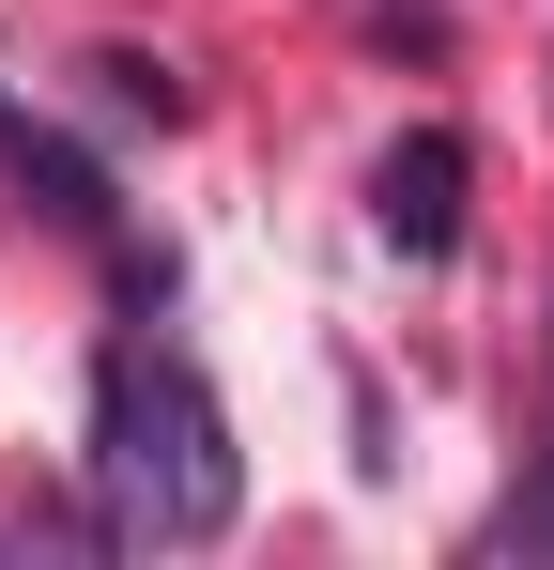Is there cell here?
Wrapping results in <instances>:
<instances>
[{"label":"cell","instance_id":"obj_2","mask_svg":"<svg viewBox=\"0 0 554 570\" xmlns=\"http://www.w3.org/2000/svg\"><path fill=\"white\" fill-rule=\"evenodd\" d=\"M369 232H385L400 263H447V247H462V139H447V124L385 139V170H369Z\"/></svg>","mask_w":554,"mask_h":570},{"label":"cell","instance_id":"obj_1","mask_svg":"<svg viewBox=\"0 0 554 570\" xmlns=\"http://www.w3.org/2000/svg\"><path fill=\"white\" fill-rule=\"evenodd\" d=\"M231 509H247V448H231L216 385L155 340H108V371H92V540L200 556V540H231Z\"/></svg>","mask_w":554,"mask_h":570},{"label":"cell","instance_id":"obj_3","mask_svg":"<svg viewBox=\"0 0 554 570\" xmlns=\"http://www.w3.org/2000/svg\"><path fill=\"white\" fill-rule=\"evenodd\" d=\"M493 556H524V570H554V401H540V478L493 509Z\"/></svg>","mask_w":554,"mask_h":570},{"label":"cell","instance_id":"obj_4","mask_svg":"<svg viewBox=\"0 0 554 570\" xmlns=\"http://www.w3.org/2000/svg\"><path fill=\"white\" fill-rule=\"evenodd\" d=\"M92 78H108V108H155V124H185V78H155V62H123V47H108Z\"/></svg>","mask_w":554,"mask_h":570}]
</instances>
